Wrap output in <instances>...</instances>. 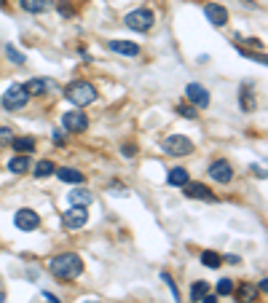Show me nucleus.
<instances>
[{
  "label": "nucleus",
  "mask_w": 268,
  "mask_h": 303,
  "mask_svg": "<svg viewBox=\"0 0 268 303\" xmlns=\"http://www.w3.org/2000/svg\"><path fill=\"white\" fill-rule=\"evenodd\" d=\"M201 263L207 266V269H217V266L223 263V255H217V252H212V250H207V252H201Z\"/></svg>",
  "instance_id": "23"
},
{
  "label": "nucleus",
  "mask_w": 268,
  "mask_h": 303,
  "mask_svg": "<svg viewBox=\"0 0 268 303\" xmlns=\"http://www.w3.org/2000/svg\"><path fill=\"white\" fill-rule=\"evenodd\" d=\"M8 169L14 172V174H25V172L30 169V158L19 153L16 158H11V161H8Z\"/></svg>",
  "instance_id": "20"
},
{
  "label": "nucleus",
  "mask_w": 268,
  "mask_h": 303,
  "mask_svg": "<svg viewBox=\"0 0 268 303\" xmlns=\"http://www.w3.org/2000/svg\"><path fill=\"white\" fill-rule=\"evenodd\" d=\"M67 199H70V204H73V207H89L91 201H94V196H91L86 188H75V191L67 193Z\"/></svg>",
  "instance_id": "15"
},
{
  "label": "nucleus",
  "mask_w": 268,
  "mask_h": 303,
  "mask_svg": "<svg viewBox=\"0 0 268 303\" xmlns=\"http://www.w3.org/2000/svg\"><path fill=\"white\" fill-rule=\"evenodd\" d=\"M204 14H207V19L212 22L215 27H225L228 25V11L223 6H217V3H207L204 6Z\"/></svg>",
  "instance_id": "12"
},
{
  "label": "nucleus",
  "mask_w": 268,
  "mask_h": 303,
  "mask_svg": "<svg viewBox=\"0 0 268 303\" xmlns=\"http://www.w3.org/2000/svg\"><path fill=\"white\" fill-rule=\"evenodd\" d=\"M19 8L27 14H46L51 8V0H19Z\"/></svg>",
  "instance_id": "14"
},
{
  "label": "nucleus",
  "mask_w": 268,
  "mask_h": 303,
  "mask_svg": "<svg viewBox=\"0 0 268 303\" xmlns=\"http://www.w3.org/2000/svg\"><path fill=\"white\" fill-rule=\"evenodd\" d=\"M236 300L239 303H255L258 300V287L255 285H239L236 287Z\"/></svg>",
  "instance_id": "17"
},
{
  "label": "nucleus",
  "mask_w": 268,
  "mask_h": 303,
  "mask_svg": "<svg viewBox=\"0 0 268 303\" xmlns=\"http://www.w3.org/2000/svg\"><path fill=\"white\" fill-rule=\"evenodd\" d=\"M6 139H11V129H6V126H0V143H6Z\"/></svg>",
  "instance_id": "31"
},
{
  "label": "nucleus",
  "mask_w": 268,
  "mask_h": 303,
  "mask_svg": "<svg viewBox=\"0 0 268 303\" xmlns=\"http://www.w3.org/2000/svg\"><path fill=\"white\" fill-rule=\"evenodd\" d=\"M231 293H234V282H231V279H220L217 295H231Z\"/></svg>",
  "instance_id": "27"
},
{
  "label": "nucleus",
  "mask_w": 268,
  "mask_h": 303,
  "mask_svg": "<svg viewBox=\"0 0 268 303\" xmlns=\"http://www.w3.org/2000/svg\"><path fill=\"white\" fill-rule=\"evenodd\" d=\"M43 298H46V300H49V303H62V300H59V298H56L54 293H43Z\"/></svg>",
  "instance_id": "34"
},
{
  "label": "nucleus",
  "mask_w": 268,
  "mask_h": 303,
  "mask_svg": "<svg viewBox=\"0 0 268 303\" xmlns=\"http://www.w3.org/2000/svg\"><path fill=\"white\" fill-rule=\"evenodd\" d=\"M185 188V196H188V199H201V201H215V193L207 188L204 183H185L182 185Z\"/></svg>",
  "instance_id": "11"
},
{
  "label": "nucleus",
  "mask_w": 268,
  "mask_h": 303,
  "mask_svg": "<svg viewBox=\"0 0 268 303\" xmlns=\"http://www.w3.org/2000/svg\"><path fill=\"white\" fill-rule=\"evenodd\" d=\"M164 150L169 156H188L193 150V143L188 137H182V134H172V137L164 139Z\"/></svg>",
  "instance_id": "5"
},
{
  "label": "nucleus",
  "mask_w": 268,
  "mask_h": 303,
  "mask_svg": "<svg viewBox=\"0 0 268 303\" xmlns=\"http://www.w3.org/2000/svg\"><path fill=\"white\" fill-rule=\"evenodd\" d=\"M239 255H225V263H231V266H239Z\"/></svg>",
  "instance_id": "33"
},
{
  "label": "nucleus",
  "mask_w": 268,
  "mask_h": 303,
  "mask_svg": "<svg viewBox=\"0 0 268 303\" xmlns=\"http://www.w3.org/2000/svg\"><path fill=\"white\" fill-rule=\"evenodd\" d=\"M49 269H51V274L56 279L70 282V279H78L80 274H84V260H80L75 252H62V255H56V258H51Z\"/></svg>",
  "instance_id": "1"
},
{
  "label": "nucleus",
  "mask_w": 268,
  "mask_h": 303,
  "mask_svg": "<svg viewBox=\"0 0 268 303\" xmlns=\"http://www.w3.org/2000/svg\"><path fill=\"white\" fill-rule=\"evenodd\" d=\"M56 167H54V161H40L38 167H35V177L43 180V177H49V174H54Z\"/></svg>",
  "instance_id": "24"
},
{
  "label": "nucleus",
  "mask_w": 268,
  "mask_h": 303,
  "mask_svg": "<svg viewBox=\"0 0 268 303\" xmlns=\"http://www.w3.org/2000/svg\"><path fill=\"white\" fill-rule=\"evenodd\" d=\"M46 86H49V80H43V78H32V80H27V84H25L30 97H40L43 91H46Z\"/></svg>",
  "instance_id": "19"
},
{
  "label": "nucleus",
  "mask_w": 268,
  "mask_h": 303,
  "mask_svg": "<svg viewBox=\"0 0 268 303\" xmlns=\"http://www.w3.org/2000/svg\"><path fill=\"white\" fill-rule=\"evenodd\" d=\"M86 220H89L86 207H73V209H67V212H65L62 226L70 228V231H75V228H84V226H86Z\"/></svg>",
  "instance_id": "7"
},
{
  "label": "nucleus",
  "mask_w": 268,
  "mask_h": 303,
  "mask_svg": "<svg viewBox=\"0 0 268 303\" xmlns=\"http://www.w3.org/2000/svg\"><path fill=\"white\" fill-rule=\"evenodd\" d=\"M167 183L169 185H177V188H182L185 183H188V172H185L182 167H174L172 172H169V177H167Z\"/></svg>",
  "instance_id": "21"
},
{
  "label": "nucleus",
  "mask_w": 268,
  "mask_h": 303,
  "mask_svg": "<svg viewBox=\"0 0 268 303\" xmlns=\"http://www.w3.org/2000/svg\"><path fill=\"white\" fill-rule=\"evenodd\" d=\"M209 177L217 180V183H223V185H228L231 180H234V167H231L225 158H217V161L209 164Z\"/></svg>",
  "instance_id": "6"
},
{
  "label": "nucleus",
  "mask_w": 268,
  "mask_h": 303,
  "mask_svg": "<svg viewBox=\"0 0 268 303\" xmlns=\"http://www.w3.org/2000/svg\"><path fill=\"white\" fill-rule=\"evenodd\" d=\"M207 293H209V285H207V282H196V285H191V300H201Z\"/></svg>",
  "instance_id": "25"
},
{
  "label": "nucleus",
  "mask_w": 268,
  "mask_h": 303,
  "mask_svg": "<svg viewBox=\"0 0 268 303\" xmlns=\"http://www.w3.org/2000/svg\"><path fill=\"white\" fill-rule=\"evenodd\" d=\"M65 97L73 105H78V108H86V105H91L97 99V89L91 86L89 80H73V84H67Z\"/></svg>",
  "instance_id": "2"
},
{
  "label": "nucleus",
  "mask_w": 268,
  "mask_h": 303,
  "mask_svg": "<svg viewBox=\"0 0 268 303\" xmlns=\"http://www.w3.org/2000/svg\"><path fill=\"white\" fill-rule=\"evenodd\" d=\"M123 22H126V27L134 30V32H148L150 27H153L156 16H153V11H150V8H137V11H129Z\"/></svg>",
  "instance_id": "4"
},
{
  "label": "nucleus",
  "mask_w": 268,
  "mask_h": 303,
  "mask_svg": "<svg viewBox=\"0 0 268 303\" xmlns=\"http://www.w3.org/2000/svg\"><path fill=\"white\" fill-rule=\"evenodd\" d=\"M54 145H65V134H62L59 129L54 132Z\"/></svg>",
  "instance_id": "32"
},
{
  "label": "nucleus",
  "mask_w": 268,
  "mask_h": 303,
  "mask_svg": "<svg viewBox=\"0 0 268 303\" xmlns=\"http://www.w3.org/2000/svg\"><path fill=\"white\" fill-rule=\"evenodd\" d=\"M161 279H164V282H167V287L172 290V298H174V300H180V293H177V285H174V279H172V276H169L167 271L161 274Z\"/></svg>",
  "instance_id": "28"
},
{
  "label": "nucleus",
  "mask_w": 268,
  "mask_h": 303,
  "mask_svg": "<svg viewBox=\"0 0 268 303\" xmlns=\"http://www.w3.org/2000/svg\"><path fill=\"white\" fill-rule=\"evenodd\" d=\"M84 303H102V300H97V298H89V300H84Z\"/></svg>",
  "instance_id": "37"
},
{
  "label": "nucleus",
  "mask_w": 268,
  "mask_h": 303,
  "mask_svg": "<svg viewBox=\"0 0 268 303\" xmlns=\"http://www.w3.org/2000/svg\"><path fill=\"white\" fill-rule=\"evenodd\" d=\"M62 126L70 132H86L89 129V118H86V113H80V110H70L62 115Z\"/></svg>",
  "instance_id": "8"
},
{
  "label": "nucleus",
  "mask_w": 268,
  "mask_h": 303,
  "mask_svg": "<svg viewBox=\"0 0 268 303\" xmlns=\"http://www.w3.org/2000/svg\"><path fill=\"white\" fill-rule=\"evenodd\" d=\"M27 102H30V94H27L25 84H11L3 91V108L6 110H22V108H27Z\"/></svg>",
  "instance_id": "3"
},
{
  "label": "nucleus",
  "mask_w": 268,
  "mask_h": 303,
  "mask_svg": "<svg viewBox=\"0 0 268 303\" xmlns=\"http://www.w3.org/2000/svg\"><path fill=\"white\" fill-rule=\"evenodd\" d=\"M14 150H19L22 156L32 153V150H35V139H32V137H16V139H14Z\"/></svg>",
  "instance_id": "22"
},
{
  "label": "nucleus",
  "mask_w": 268,
  "mask_h": 303,
  "mask_svg": "<svg viewBox=\"0 0 268 303\" xmlns=\"http://www.w3.org/2000/svg\"><path fill=\"white\" fill-rule=\"evenodd\" d=\"M201 303H217V298H215V295H209V293H207V295L201 298Z\"/></svg>",
  "instance_id": "35"
},
{
  "label": "nucleus",
  "mask_w": 268,
  "mask_h": 303,
  "mask_svg": "<svg viewBox=\"0 0 268 303\" xmlns=\"http://www.w3.org/2000/svg\"><path fill=\"white\" fill-rule=\"evenodd\" d=\"M14 226L22 231H35L40 226V217H38V212H32V209H19L14 215Z\"/></svg>",
  "instance_id": "9"
},
{
  "label": "nucleus",
  "mask_w": 268,
  "mask_h": 303,
  "mask_svg": "<svg viewBox=\"0 0 268 303\" xmlns=\"http://www.w3.org/2000/svg\"><path fill=\"white\" fill-rule=\"evenodd\" d=\"M255 108H258V99H255V94H252V86L244 84L241 86V110L244 113H252Z\"/></svg>",
  "instance_id": "18"
},
{
  "label": "nucleus",
  "mask_w": 268,
  "mask_h": 303,
  "mask_svg": "<svg viewBox=\"0 0 268 303\" xmlns=\"http://www.w3.org/2000/svg\"><path fill=\"white\" fill-rule=\"evenodd\" d=\"M185 97L193 102V108H209V91L201 84H188L185 86Z\"/></svg>",
  "instance_id": "10"
},
{
  "label": "nucleus",
  "mask_w": 268,
  "mask_h": 303,
  "mask_svg": "<svg viewBox=\"0 0 268 303\" xmlns=\"http://www.w3.org/2000/svg\"><path fill=\"white\" fill-rule=\"evenodd\" d=\"M252 172H255V174H258V177H260V180H263V177H265V172H263V169H260V167H252Z\"/></svg>",
  "instance_id": "36"
},
{
  "label": "nucleus",
  "mask_w": 268,
  "mask_h": 303,
  "mask_svg": "<svg viewBox=\"0 0 268 303\" xmlns=\"http://www.w3.org/2000/svg\"><path fill=\"white\" fill-rule=\"evenodd\" d=\"M56 177H59L62 183L80 185V183H84V172H78V169H73V167H62V169H56Z\"/></svg>",
  "instance_id": "16"
},
{
  "label": "nucleus",
  "mask_w": 268,
  "mask_h": 303,
  "mask_svg": "<svg viewBox=\"0 0 268 303\" xmlns=\"http://www.w3.org/2000/svg\"><path fill=\"white\" fill-rule=\"evenodd\" d=\"M177 113L182 118H196V108H191V105H177Z\"/></svg>",
  "instance_id": "29"
},
{
  "label": "nucleus",
  "mask_w": 268,
  "mask_h": 303,
  "mask_svg": "<svg viewBox=\"0 0 268 303\" xmlns=\"http://www.w3.org/2000/svg\"><path fill=\"white\" fill-rule=\"evenodd\" d=\"M121 153H123L126 158H134V156H137V145H123Z\"/></svg>",
  "instance_id": "30"
},
{
  "label": "nucleus",
  "mask_w": 268,
  "mask_h": 303,
  "mask_svg": "<svg viewBox=\"0 0 268 303\" xmlns=\"http://www.w3.org/2000/svg\"><path fill=\"white\" fill-rule=\"evenodd\" d=\"M3 300H6V295H3V293H0V303H3Z\"/></svg>",
  "instance_id": "38"
},
{
  "label": "nucleus",
  "mask_w": 268,
  "mask_h": 303,
  "mask_svg": "<svg viewBox=\"0 0 268 303\" xmlns=\"http://www.w3.org/2000/svg\"><path fill=\"white\" fill-rule=\"evenodd\" d=\"M6 54H8V59L14 62V65H25V54H19V51L14 49V46H11V43L6 46Z\"/></svg>",
  "instance_id": "26"
},
{
  "label": "nucleus",
  "mask_w": 268,
  "mask_h": 303,
  "mask_svg": "<svg viewBox=\"0 0 268 303\" xmlns=\"http://www.w3.org/2000/svg\"><path fill=\"white\" fill-rule=\"evenodd\" d=\"M108 49L115 51V54H121V56H137L139 54V46L132 43V41H110Z\"/></svg>",
  "instance_id": "13"
}]
</instances>
